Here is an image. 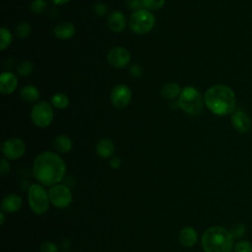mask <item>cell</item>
I'll return each instance as SVG.
<instances>
[{"label": "cell", "instance_id": "cell-34", "mask_svg": "<svg viewBox=\"0 0 252 252\" xmlns=\"http://www.w3.org/2000/svg\"><path fill=\"white\" fill-rule=\"evenodd\" d=\"M94 9L95 14H97L98 16H104L107 13V7H106V5H104L102 3L95 4Z\"/></svg>", "mask_w": 252, "mask_h": 252}, {"label": "cell", "instance_id": "cell-25", "mask_svg": "<svg viewBox=\"0 0 252 252\" xmlns=\"http://www.w3.org/2000/svg\"><path fill=\"white\" fill-rule=\"evenodd\" d=\"M32 32V27L27 22H22L16 27V33L19 38H26Z\"/></svg>", "mask_w": 252, "mask_h": 252}, {"label": "cell", "instance_id": "cell-18", "mask_svg": "<svg viewBox=\"0 0 252 252\" xmlns=\"http://www.w3.org/2000/svg\"><path fill=\"white\" fill-rule=\"evenodd\" d=\"M97 155L102 158H109L112 157L114 151H115V146L114 143L107 138H102L100 139L95 147Z\"/></svg>", "mask_w": 252, "mask_h": 252}, {"label": "cell", "instance_id": "cell-14", "mask_svg": "<svg viewBox=\"0 0 252 252\" xmlns=\"http://www.w3.org/2000/svg\"><path fill=\"white\" fill-rule=\"evenodd\" d=\"M23 205L22 198L17 194H8L5 196L1 203V210L4 213H16Z\"/></svg>", "mask_w": 252, "mask_h": 252}, {"label": "cell", "instance_id": "cell-5", "mask_svg": "<svg viewBox=\"0 0 252 252\" xmlns=\"http://www.w3.org/2000/svg\"><path fill=\"white\" fill-rule=\"evenodd\" d=\"M28 202L31 210L36 215L44 214L50 204L48 192L39 183L30 185L28 189Z\"/></svg>", "mask_w": 252, "mask_h": 252}, {"label": "cell", "instance_id": "cell-16", "mask_svg": "<svg viewBox=\"0 0 252 252\" xmlns=\"http://www.w3.org/2000/svg\"><path fill=\"white\" fill-rule=\"evenodd\" d=\"M179 242L185 247H192L197 243L198 232L192 226H185L179 231Z\"/></svg>", "mask_w": 252, "mask_h": 252}, {"label": "cell", "instance_id": "cell-8", "mask_svg": "<svg viewBox=\"0 0 252 252\" xmlns=\"http://www.w3.org/2000/svg\"><path fill=\"white\" fill-rule=\"evenodd\" d=\"M48 196L50 203L59 209L68 207L73 199L72 192L65 184H56L50 187L48 190Z\"/></svg>", "mask_w": 252, "mask_h": 252}, {"label": "cell", "instance_id": "cell-9", "mask_svg": "<svg viewBox=\"0 0 252 252\" xmlns=\"http://www.w3.org/2000/svg\"><path fill=\"white\" fill-rule=\"evenodd\" d=\"M132 98V92L129 87L123 84L115 86L110 94V100L114 107L118 109L125 108L128 106Z\"/></svg>", "mask_w": 252, "mask_h": 252}, {"label": "cell", "instance_id": "cell-27", "mask_svg": "<svg viewBox=\"0 0 252 252\" xmlns=\"http://www.w3.org/2000/svg\"><path fill=\"white\" fill-rule=\"evenodd\" d=\"M165 0H143V7L149 11H155L162 8Z\"/></svg>", "mask_w": 252, "mask_h": 252}, {"label": "cell", "instance_id": "cell-24", "mask_svg": "<svg viewBox=\"0 0 252 252\" xmlns=\"http://www.w3.org/2000/svg\"><path fill=\"white\" fill-rule=\"evenodd\" d=\"M0 36H1V41H0V48L1 50L6 49L12 42V33L9 30H7L6 28L2 27L1 31H0Z\"/></svg>", "mask_w": 252, "mask_h": 252}, {"label": "cell", "instance_id": "cell-19", "mask_svg": "<svg viewBox=\"0 0 252 252\" xmlns=\"http://www.w3.org/2000/svg\"><path fill=\"white\" fill-rule=\"evenodd\" d=\"M182 89L179 86V84L174 83V82H169L165 84L162 89H161V95L162 97L169 99V100H174L176 97L179 96Z\"/></svg>", "mask_w": 252, "mask_h": 252}, {"label": "cell", "instance_id": "cell-12", "mask_svg": "<svg viewBox=\"0 0 252 252\" xmlns=\"http://www.w3.org/2000/svg\"><path fill=\"white\" fill-rule=\"evenodd\" d=\"M232 127L240 134L248 133L252 128V120L247 112L241 109H235L230 117Z\"/></svg>", "mask_w": 252, "mask_h": 252}, {"label": "cell", "instance_id": "cell-10", "mask_svg": "<svg viewBox=\"0 0 252 252\" xmlns=\"http://www.w3.org/2000/svg\"><path fill=\"white\" fill-rule=\"evenodd\" d=\"M26 144L20 138H10L2 145V153L8 159H17L24 156Z\"/></svg>", "mask_w": 252, "mask_h": 252}, {"label": "cell", "instance_id": "cell-33", "mask_svg": "<svg viewBox=\"0 0 252 252\" xmlns=\"http://www.w3.org/2000/svg\"><path fill=\"white\" fill-rule=\"evenodd\" d=\"M0 170H1L2 176H5V175L8 174L9 171H10V164H9L8 160H7L5 158H3L1 159V162H0Z\"/></svg>", "mask_w": 252, "mask_h": 252}, {"label": "cell", "instance_id": "cell-35", "mask_svg": "<svg viewBox=\"0 0 252 252\" xmlns=\"http://www.w3.org/2000/svg\"><path fill=\"white\" fill-rule=\"evenodd\" d=\"M109 166L113 169H117L121 166V159L118 157H111L109 159Z\"/></svg>", "mask_w": 252, "mask_h": 252}, {"label": "cell", "instance_id": "cell-23", "mask_svg": "<svg viewBox=\"0 0 252 252\" xmlns=\"http://www.w3.org/2000/svg\"><path fill=\"white\" fill-rule=\"evenodd\" d=\"M229 231L234 239L240 240L246 234V225L241 221L235 222L234 224L231 225V227L229 228Z\"/></svg>", "mask_w": 252, "mask_h": 252}, {"label": "cell", "instance_id": "cell-28", "mask_svg": "<svg viewBox=\"0 0 252 252\" xmlns=\"http://www.w3.org/2000/svg\"><path fill=\"white\" fill-rule=\"evenodd\" d=\"M33 70V65L30 61H22L18 67H17V72L20 76H29Z\"/></svg>", "mask_w": 252, "mask_h": 252}, {"label": "cell", "instance_id": "cell-7", "mask_svg": "<svg viewBox=\"0 0 252 252\" xmlns=\"http://www.w3.org/2000/svg\"><path fill=\"white\" fill-rule=\"evenodd\" d=\"M53 108L46 101H39L32 108L31 118L32 122L40 128H45L49 126L53 121Z\"/></svg>", "mask_w": 252, "mask_h": 252}, {"label": "cell", "instance_id": "cell-17", "mask_svg": "<svg viewBox=\"0 0 252 252\" xmlns=\"http://www.w3.org/2000/svg\"><path fill=\"white\" fill-rule=\"evenodd\" d=\"M75 26L70 22H61L53 30L54 35L59 39H69L75 34Z\"/></svg>", "mask_w": 252, "mask_h": 252}, {"label": "cell", "instance_id": "cell-32", "mask_svg": "<svg viewBox=\"0 0 252 252\" xmlns=\"http://www.w3.org/2000/svg\"><path fill=\"white\" fill-rule=\"evenodd\" d=\"M126 5L130 9H135V11L143 9V0H126Z\"/></svg>", "mask_w": 252, "mask_h": 252}, {"label": "cell", "instance_id": "cell-31", "mask_svg": "<svg viewBox=\"0 0 252 252\" xmlns=\"http://www.w3.org/2000/svg\"><path fill=\"white\" fill-rule=\"evenodd\" d=\"M129 72H130V75L134 78H140L143 76V69L140 65L138 64H134L130 67L129 69Z\"/></svg>", "mask_w": 252, "mask_h": 252}, {"label": "cell", "instance_id": "cell-13", "mask_svg": "<svg viewBox=\"0 0 252 252\" xmlns=\"http://www.w3.org/2000/svg\"><path fill=\"white\" fill-rule=\"evenodd\" d=\"M18 86V79L12 72H3L0 76V92L3 94L14 93Z\"/></svg>", "mask_w": 252, "mask_h": 252}, {"label": "cell", "instance_id": "cell-20", "mask_svg": "<svg viewBox=\"0 0 252 252\" xmlns=\"http://www.w3.org/2000/svg\"><path fill=\"white\" fill-rule=\"evenodd\" d=\"M72 141L66 135H59L53 141V146L58 153L66 154L72 149Z\"/></svg>", "mask_w": 252, "mask_h": 252}, {"label": "cell", "instance_id": "cell-26", "mask_svg": "<svg viewBox=\"0 0 252 252\" xmlns=\"http://www.w3.org/2000/svg\"><path fill=\"white\" fill-rule=\"evenodd\" d=\"M233 252H252V242L246 239H240L234 244Z\"/></svg>", "mask_w": 252, "mask_h": 252}, {"label": "cell", "instance_id": "cell-4", "mask_svg": "<svg viewBox=\"0 0 252 252\" xmlns=\"http://www.w3.org/2000/svg\"><path fill=\"white\" fill-rule=\"evenodd\" d=\"M177 100L179 107L189 115L200 114L205 102L200 92L192 86L183 88Z\"/></svg>", "mask_w": 252, "mask_h": 252}, {"label": "cell", "instance_id": "cell-11", "mask_svg": "<svg viewBox=\"0 0 252 252\" xmlns=\"http://www.w3.org/2000/svg\"><path fill=\"white\" fill-rule=\"evenodd\" d=\"M131 59V54L128 49L116 46L111 48L107 53V61L114 68H123L125 67Z\"/></svg>", "mask_w": 252, "mask_h": 252}, {"label": "cell", "instance_id": "cell-36", "mask_svg": "<svg viewBox=\"0 0 252 252\" xmlns=\"http://www.w3.org/2000/svg\"><path fill=\"white\" fill-rule=\"evenodd\" d=\"M54 4L56 5H62V4H66L68 3L70 0H51Z\"/></svg>", "mask_w": 252, "mask_h": 252}, {"label": "cell", "instance_id": "cell-3", "mask_svg": "<svg viewBox=\"0 0 252 252\" xmlns=\"http://www.w3.org/2000/svg\"><path fill=\"white\" fill-rule=\"evenodd\" d=\"M234 240L229 229L220 225H213L202 234L201 246L204 252H232Z\"/></svg>", "mask_w": 252, "mask_h": 252}, {"label": "cell", "instance_id": "cell-2", "mask_svg": "<svg viewBox=\"0 0 252 252\" xmlns=\"http://www.w3.org/2000/svg\"><path fill=\"white\" fill-rule=\"evenodd\" d=\"M204 101L208 109L217 116L232 114L236 107V95L233 90L223 84L210 87L205 94Z\"/></svg>", "mask_w": 252, "mask_h": 252}, {"label": "cell", "instance_id": "cell-29", "mask_svg": "<svg viewBox=\"0 0 252 252\" xmlns=\"http://www.w3.org/2000/svg\"><path fill=\"white\" fill-rule=\"evenodd\" d=\"M46 8V2L44 0H33L30 4V9L34 14H40Z\"/></svg>", "mask_w": 252, "mask_h": 252}, {"label": "cell", "instance_id": "cell-30", "mask_svg": "<svg viewBox=\"0 0 252 252\" xmlns=\"http://www.w3.org/2000/svg\"><path fill=\"white\" fill-rule=\"evenodd\" d=\"M40 252H58V246L52 241H44L39 247Z\"/></svg>", "mask_w": 252, "mask_h": 252}, {"label": "cell", "instance_id": "cell-22", "mask_svg": "<svg viewBox=\"0 0 252 252\" xmlns=\"http://www.w3.org/2000/svg\"><path fill=\"white\" fill-rule=\"evenodd\" d=\"M51 103L55 108L58 109H65L66 107H68L70 101L68 96L65 94L62 93H58L55 94L54 95H52L51 97Z\"/></svg>", "mask_w": 252, "mask_h": 252}, {"label": "cell", "instance_id": "cell-37", "mask_svg": "<svg viewBox=\"0 0 252 252\" xmlns=\"http://www.w3.org/2000/svg\"><path fill=\"white\" fill-rule=\"evenodd\" d=\"M4 222H5V216H4V212L2 211V212L0 213V224L3 225Z\"/></svg>", "mask_w": 252, "mask_h": 252}, {"label": "cell", "instance_id": "cell-21", "mask_svg": "<svg viewBox=\"0 0 252 252\" xmlns=\"http://www.w3.org/2000/svg\"><path fill=\"white\" fill-rule=\"evenodd\" d=\"M20 95L26 102H34L39 98V91L36 87L28 85L21 90Z\"/></svg>", "mask_w": 252, "mask_h": 252}, {"label": "cell", "instance_id": "cell-15", "mask_svg": "<svg viewBox=\"0 0 252 252\" xmlns=\"http://www.w3.org/2000/svg\"><path fill=\"white\" fill-rule=\"evenodd\" d=\"M108 28L114 32H122L126 27L125 15L120 11H113L107 19Z\"/></svg>", "mask_w": 252, "mask_h": 252}, {"label": "cell", "instance_id": "cell-6", "mask_svg": "<svg viewBox=\"0 0 252 252\" xmlns=\"http://www.w3.org/2000/svg\"><path fill=\"white\" fill-rule=\"evenodd\" d=\"M156 24V18L152 12L143 8L134 11L129 20L132 32L137 34H145L151 32Z\"/></svg>", "mask_w": 252, "mask_h": 252}, {"label": "cell", "instance_id": "cell-1", "mask_svg": "<svg viewBox=\"0 0 252 252\" xmlns=\"http://www.w3.org/2000/svg\"><path fill=\"white\" fill-rule=\"evenodd\" d=\"M66 173V164L63 158L53 152L39 154L32 166V174L35 180L43 186L59 184Z\"/></svg>", "mask_w": 252, "mask_h": 252}]
</instances>
